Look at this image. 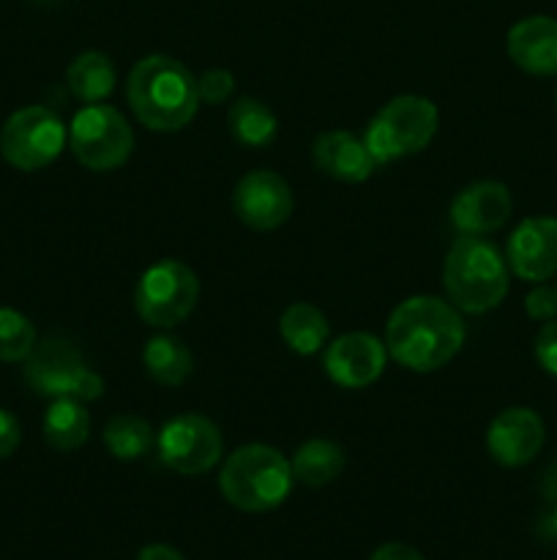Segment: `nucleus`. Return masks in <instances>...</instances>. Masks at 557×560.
I'll list each match as a JSON object with an SVG mask.
<instances>
[{"instance_id": "1", "label": "nucleus", "mask_w": 557, "mask_h": 560, "mask_svg": "<svg viewBox=\"0 0 557 560\" xmlns=\"http://www.w3.org/2000/svg\"><path fill=\"white\" fill-rule=\"evenodd\" d=\"M464 320L451 301L437 295H413L391 312L386 323V350L399 366L435 372L462 350Z\"/></svg>"}, {"instance_id": "2", "label": "nucleus", "mask_w": 557, "mask_h": 560, "mask_svg": "<svg viewBox=\"0 0 557 560\" xmlns=\"http://www.w3.org/2000/svg\"><path fill=\"white\" fill-rule=\"evenodd\" d=\"M131 113L151 131H180L200 109L197 77L169 55L137 60L126 82Z\"/></svg>"}, {"instance_id": "3", "label": "nucleus", "mask_w": 557, "mask_h": 560, "mask_svg": "<svg viewBox=\"0 0 557 560\" xmlns=\"http://www.w3.org/2000/svg\"><path fill=\"white\" fill-rule=\"evenodd\" d=\"M506 255L484 235H459L446 255L442 284L448 301L467 315H486L508 295Z\"/></svg>"}, {"instance_id": "4", "label": "nucleus", "mask_w": 557, "mask_h": 560, "mask_svg": "<svg viewBox=\"0 0 557 560\" xmlns=\"http://www.w3.org/2000/svg\"><path fill=\"white\" fill-rule=\"evenodd\" d=\"M295 485L289 459L265 443L240 446L224 459L218 487L229 506L240 512H273L289 498Z\"/></svg>"}, {"instance_id": "5", "label": "nucleus", "mask_w": 557, "mask_h": 560, "mask_svg": "<svg viewBox=\"0 0 557 560\" xmlns=\"http://www.w3.org/2000/svg\"><path fill=\"white\" fill-rule=\"evenodd\" d=\"M440 113L435 102L424 96H396L369 120L364 142L377 164L420 153L437 135Z\"/></svg>"}, {"instance_id": "6", "label": "nucleus", "mask_w": 557, "mask_h": 560, "mask_svg": "<svg viewBox=\"0 0 557 560\" xmlns=\"http://www.w3.org/2000/svg\"><path fill=\"white\" fill-rule=\"evenodd\" d=\"M25 381L33 392L49 399L93 402L104 394V381L85 364L80 350L58 337L36 342L25 359Z\"/></svg>"}, {"instance_id": "7", "label": "nucleus", "mask_w": 557, "mask_h": 560, "mask_svg": "<svg viewBox=\"0 0 557 560\" xmlns=\"http://www.w3.org/2000/svg\"><path fill=\"white\" fill-rule=\"evenodd\" d=\"M69 145L76 162L93 173H112L129 162L134 131L109 104H87L69 126Z\"/></svg>"}, {"instance_id": "8", "label": "nucleus", "mask_w": 557, "mask_h": 560, "mask_svg": "<svg viewBox=\"0 0 557 560\" xmlns=\"http://www.w3.org/2000/svg\"><path fill=\"white\" fill-rule=\"evenodd\" d=\"M200 279L186 262L158 260L145 268L134 290V310L147 326L175 328L194 312Z\"/></svg>"}, {"instance_id": "9", "label": "nucleus", "mask_w": 557, "mask_h": 560, "mask_svg": "<svg viewBox=\"0 0 557 560\" xmlns=\"http://www.w3.org/2000/svg\"><path fill=\"white\" fill-rule=\"evenodd\" d=\"M66 140H69V131L60 115L42 104H31V107L16 109L5 120L0 131V153L11 167L22 173H36L60 156Z\"/></svg>"}, {"instance_id": "10", "label": "nucleus", "mask_w": 557, "mask_h": 560, "mask_svg": "<svg viewBox=\"0 0 557 560\" xmlns=\"http://www.w3.org/2000/svg\"><path fill=\"white\" fill-rule=\"evenodd\" d=\"M158 459L180 476H202L218 465L224 441L218 427L200 413H180L169 419L156 435Z\"/></svg>"}, {"instance_id": "11", "label": "nucleus", "mask_w": 557, "mask_h": 560, "mask_svg": "<svg viewBox=\"0 0 557 560\" xmlns=\"http://www.w3.org/2000/svg\"><path fill=\"white\" fill-rule=\"evenodd\" d=\"M293 189L287 180L273 170H254L246 173L233 189V211L246 228L268 230L282 228L293 213Z\"/></svg>"}, {"instance_id": "12", "label": "nucleus", "mask_w": 557, "mask_h": 560, "mask_svg": "<svg viewBox=\"0 0 557 560\" xmlns=\"http://www.w3.org/2000/svg\"><path fill=\"white\" fill-rule=\"evenodd\" d=\"M546 441L544 419L533 408H506L495 416L486 432L489 457L502 468H522L533 463Z\"/></svg>"}, {"instance_id": "13", "label": "nucleus", "mask_w": 557, "mask_h": 560, "mask_svg": "<svg viewBox=\"0 0 557 560\" xmlns=\"http://www.w3.org/2000/svg\"><path fill=\"white\" fill-rule=\"evenodd\" d=\"M506 260L511 273L541 284L557 273V219L530 217L508 235Z\"/></svg>"}, {"instance_id": "14", "label": "nucleus", "mask_w": 557, "mask_h": 560, "mask_svg": "<svg viewBox=\"0 0 557 560\" xmlns=\"http://www.w3.org/2000/svg\"><path fill=\"white\" fill-rule=\"evenodd\" d=\"M388 361L386 342L364 331L344 334L325 345L322 366L328 377L342 388H366L382 375Z\"/></svg>"}, {"instance_id": "15", "label": "nucleus", "mask_w": 557, "mask_h": 560, "mask_svg": "<svg viewBox=\"0 0 557 560\" xmlns=\"http://www.w3.org/2000/svg\"><path fill=\"white\" fill-rule=\"evenodd\" d=\"M511 191L500 180H475L451 202V224L462 235H489L511 217Z\"/></svg>"}, {"instance_id": "16", "label": "nucleus", "mask_w": 557, "mask_h": 560, "mask_svg": "<svg viewBox=\"0 0 557 560\" xmlns=\"http://www.w3.org/2000/svg\"><path fill=\"white\" fill-rule=\"evenodd\" d=\"M508 58L513 66L535 77H557V20L555 16H524L508 31Z\"/></svg>"}, {"instance_id": "17", "label": "nucleus", "mask_w": 557, "mask_h": 560, "mask_svg": "<svg viewBox=\"0 0 557 560\" xmlns=\"http://www.w3.org/2000/svg\"><path fill=\"white\" fill-rule=\"evenodd\" d=\"M311 159H315V167L320 173L344 180V184H360V180L371 178V173L377 170V162L366 142L349 131L339 129L317 135L315 145H311Z\"/></svg>"}, {"instance_id": "18", "label": "nucleus", "mask_w": 557, "mask_h": 560, "mask_svg": "<svg viewBox=\"0 0 557 560\" xmlns=\"http://www.w3.org/2000/svg\"><path fill=\"white\" fill-rule=\"evenodd\" d=\"M142 366L147 375L162 386H183L186 377L194 370V355L186 342L175 334H156L142 348Z\"/></svg>"}, {"instance_id": "19", "label": "nucleus", "mask_w": 557, "mask_h": 560, "mask_svg": "<svg viewBox=\"0 0 557 560\" xmlns=\"http://www.w3.org/2000/svg\"><path fill=\"white\" fill-rule=\"evenodd\" d=\"M347 457L339 443L328 441V438H311V441L300 443L295 448L289 468H293L295 481L306 487H325L342 476Z\"/></svg>"}, {"instance_id": "20", "label": "nucleus", "mask_w": 557, "mask_h": 560, "mask_svg": "<svg viewBox=\"0 0 557 560\" xmlns=\"http://www.w3.org/2000/svg\"><path fill=\"white\" fill-rule=\"evenodd\" d=\"M115 82H118V74H115L112 60L96 49L76 55L66 71V85L71 96L82 104H102L104 98L112 96Z\"/></svg>"}, {"instance_id": "21", "label": "nucleus", "mask_w": 557, "mask_h": 560, "mask_svg": "<svg viewBox=\"0 0 557 560\" xmlns=\"http://www.w3.org/2000/svg\"><path fill=\"white\" fill-rule=\"evenodd\" d=\"M44 441L55 452H76L91 438V413L80 399H52L42 421Z\"/></svg>"}, {"instance_id": "22", "label": "nucleus", "mask_w": 557, "mask_h": 560, "mask_svg": "<svg viewBox=\"0 0 557 560\" xmlns=\"http://www.w3.org/2000/svg\"><path fill=\"white\" fill-rule=\"evenodd\" d=\"M278 334H282L284 345H287L293 353L298 355H315L320 353L328 345V317L322 315V310H317L315 304H289L282 312V320H278Z\"/></svg>"}, {"instance_id": "23", "label": "nucleus", "mask_w": 557, "mask_h": 560, "mask_svg": "<svg viewBox=\"0 0 557 560\" xmlns=\"http://www.w3.org/2000/svg\"><path fill=\"white\" fill-rule=\"evenodd\" d=\"M229 135L244 148H268L278 135V120L268 104L240 96L227 109Z\"/></svg>"}, {"instance_id": "24", "label": "nucleus", "mask_w": 557, "mask_h": 560, "mask_svg": "<svg viewBox=\"0 0 557 560\" xmlns=\"http://www.w3.org/2000/svg\"><path fill=\"white\" fill-rule=\"evenodd\" d=\"M102 441L107 452L120 463H134V459L145 457L153 446H156V435L153 427L145 419L131 413L112 416L102 432Z\"/></svg>"}, {"instance_id": "25", "label": "nucleus", "mask_w": 557, "mask_h": 560, "mask_svg": "<svg viewBox=\"0 0 557 560\" xmlns=\"http://www.w3.org/2000/svg\"><path fill=\"white\" fill-rule=\"evenodd\" d=\"M36 348V326L22 312L0 306V361L20 364Z\"/></svg>"}, {"instance_id": "26", "label": "nucleus", "mask_w": 557, "mask_h": 560, "mask_svg": "<svg viewBox=\"0 0 557 560\" xmlns=\"http://www.w3.org/2000/svg\"><path fill=\"white\" fill-rule=\"evenodd\" d=\"M235 91V77L227 69H208L197 77V93L200 104H224Z\"/></svg>"}, {"instance_id": "27", "label": "nucleus", "mask_w": 557, "mask_h": 560, "mask_svg": "<svg viewBox=\"0 0 557 560\" xmlns=\"http://www.w3.org/2000/svg\"><path fill=\"white\" fill-rule=\"evenodd\" d=\"M524 310L533 320L538 323H549L557 317V288H549L546 282L535 284L533 290L524 299Z\"/></svg>"}, {"instance_id": "28", "label": "nucleus", "mask_w": 557, "mask_h": 560, "mask_svg": "<svg viewBox=\"0 0 557 560\" xmlns=\"http://www.w3.org/2000/svg\"><path fill=\"white\" fill-rule=\"evenodd\" d=\"M535 361L546 375L557 377V317L541 326L538 337H535Z\"/></svg>"}, {"instance_id": "29", "label": "nucleus", "mask_w": 557, "mask_h": 560, "mask_svg": "<svg viewBox=\"0 0 557 560\" xmlns=\"http://www.w3.org/2000/svg\"><path fill=\"white\" fill-rule=\"evenodd\" d=\"M20 441H22L20 421H16L14 413L0 408V459L11 457V454L20 448Z\"/></svg>"}, {"instance_id": "30", "label": "nucleus", "mask_w": 557, "mask_h": 560, "mask_svg": "<svg viewBox=\"0 0 557 560\" xmlns=\"http://www.w3.org/2000/svg\"><path fill=\"white\" fill-rule=\"evenodd\" d=\"M369 560H426V558L420 556L415 547L402 545V541H388V545L377 547Z\"/></svg>"}, {"instance_id": "31", "label": "nucleus", "mask_w": 557, "mask_h": 560, "mask_svg": "<svg viewBox=\"0 0 557 560\" xmlns=\"http://www.w3.org/2000/svg\"><path fill=\"white\" fill-rule=\"evenodd\" d=\"M137 560H186V558L169 545H147V547H142Z\"/></svg>"}, {"instance_id": "32", "label": "nucleus", "mask_w": 557, "mask_h": 560, "mask_svg": "<svg viewBox=\"0 0 557 560\" xmlns=\"http://www.w3.org/2000/svg\"><path fill=\"white\" fill-rule=\"evenodd\" d=\"M552 530H555V539H557V506H555V514H552Z\"/></svg>"}, {"instance_id": "33", "label": "nucleus", "mask_w": 557, "mask_h": 560, "mask_svg": "<svg viewBox=\"0 0 557 560\" xmlns=\"http://www.w3.org/2000/svg\"><path fill=\"white\" fill-rule=\"evenodd\" d=\"M552 102H555V109H557V88H555V96H552Z\"/></svg>"}, {"instance_id": "34", "label": "nucleus", "mask_w": 557, "mask_h": 560, "mask_svg": "<svg viewBox=\"0 0 557 560\" xmlns=\"http://www.w3.org/2000/svg\"><path fill=\"white\" fill-rule=\"evenodd\" d=\"M42 3H52V0H42Z\"/></svg>"}]
</instances>
